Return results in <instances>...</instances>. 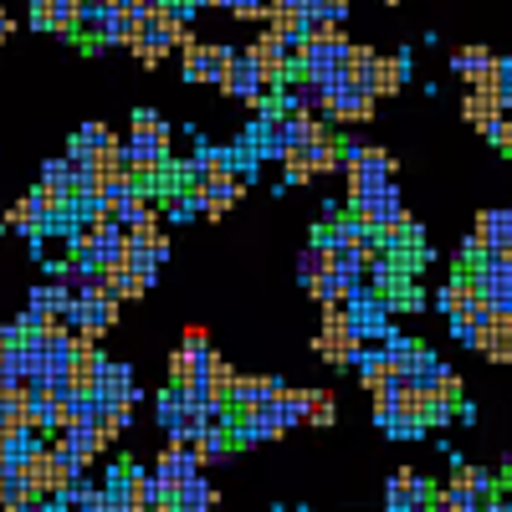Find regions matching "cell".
<instances>
[{"mask_svg":"<svg viewBox=\"0 0 512 512\" xmlns=\"http://www.w3.org/2000/svg\"><path fill=\"white\" fill-rule=\"evenodd\" d=\"M123 164L139 185H159L164 164H169V128L159 113H149V108L134 113V134L123 139Z\"/></svg>","mask_w":512,"mask_h":512,"instance_id":"6da1fadb","label":"cell"},{"mask_svg":"<svg viewBox=\"0 0 512 512\" xmlns=\"http://www.w3.org/2000/svg\"><path fill=\"white\" fill-rule=\"evenodd\" d=\"M507 492H512V456H507Z\"/></svg>","mask_w":512,"mask_h":512,"instance_id":"8d00e7d4","label":"cell"},{"mask_svg":"<svg viewBox=\"0 0 512 512\" xmlns=\"http://www.w3.org/2000/svg\"><path fill=\"white\" fill-rule=\"evenodd\" d=\"M277 390H287L282 379H267V374H236V390H231V415H251V410H267L277 400Z\"/></svg>","mask_w":512,"mask_h":512,"instance_id":"8fae6325","label":"cell"},{"mask_svg":"<svg viewBox=\"0 0 512 512\" xmlns=\"http://www.w3.org/2000/svg\"><path fill=\"white\" fill-rule=\"evenodd\" d=\"M149 477H154V487L169 497V492H180L185 482H195V477H200V466H195V461H190V456H185L175 441H169V451L154 461V472H149Z\"/></svg>","mask_w":512,"mask_h":512,"instance_id":"7c38bea8","label":"cell"},{"mask_svg":"<svg viewBox=\"0 0 512 512\" xmlns=\"http://www.w3.org/2000/svg\"><path fill=\"white\" fill-rule=\"evenodd\" d=\"M472 277H477V292L492 313H512V262L497 251H482L472 262Z\"/></svg>","mask_w":512,"mask_h":512,"instance_id":"5b68a950","label":"cell"},{"mask_svg":"<svg viewBox=\"0 0 512 512\" xmlns=\"http://www.w3.org/2000/svg\"><path fill=\"white\" fill-rule=\"evenodd\" d=\"M384 497H390V512H436V487L420 472H410V466H400V472L390 477Z\"/></svg>","mask_w":512,"mask_h":512,"instance_id":"ba28073f","label":"cell"},{"mask_svg":"<svg viewBox=\"0 0 512 512\" xmlns=\"http://www.w3.org/2000/svg\"><path fill=\"white\" fill-rule=\"evenodd\" d=\"M185 349H210V333H205L200 323H190V328H185Z\"/></svg>","mask_w":512,"mask_h":512,"instance_id":"d6a6232c","label":"cell"},{"mask_svg":"<svg viewBox=\"0 0 512 512\" xmlns=\"http://www.w3.org/2000/svg\"><path fill=\"white\" fill-rule=\"evenodd\" d=\"M226 11H231L236 21H256V16L272 11V0H226Z\"/></svg>","mask_w":512,"mask_h":512,"instance_id":"1f68e13d","label":"cell"},{"mask_svg":"<svg viewBox=\"0 0 512 512\" xmlns=\"http://www.w3.org/2000/svg\"><path fill=\"white\" fill-rule=\"evenodd\" d=\"M344 154V175H349V190H364V185H395V159L374 149V144H349L338 149Z\"/></svg>","mask_w":512,"mask_h":512,"instance_id":"277c9868","label":"cell"},{"mask_svg":"<svg viewBox=\"0 0 512 512\" xmlns=\"http://www.w3.org/2000/svg\"><path fill=\"white\" fill-rule=\"evenodd\" d=\"M210 359H216V349H185L180 344L175 354H169V384H200Z\"/></svg>","mask_w":512,"mask_h":512,"instance_id":"ac0fdd59","label":"cell"},{"mask_svg":"<svg viewBox=\"0 0 512 512\" xmlns=\"http://www.w3.org/2000/svg\"><path fill=\"white\" fill-rule=\"evenodd\" d=\"M108 11H134V0H103Z\"/></svg>","mask_w":512,"mask_h":512,"instance_id":"d590c367","label":"cell"},{"mask_svg":"<svg viewBox=\"0 0 512 512\" xmlns=\"http://www.w3.org/2000/svg\"><path fill=\"white\" fill-rule=\"evenodd\" d=\"M77 466H88V461H98L103 451H108V441H103V431L98 425H62V441H57Z\"/></svg>","mask_w":512,"mask_h":512,"instance_id":"2e32d148","label":"cell"},{"mask_svg":"<svg viewBox=\"0 0 512 512\" xmlns=\"http://www.w3.org/2000/svg\"><path fill=\"white\" fill-rule=\"evenodd\" d=\"M313 349L328 359V364H354L359 354H364V338H359V328L349 323V308L338 303V308H323V328H318V338H313Z\"/></svg>","mask_w":512,"mask_h":512,"instance_id":"7a4b0ae2","label":"cell"},{"mask_svg":"<svg viewBox=\"0 0 512 512\" xmlns=\"http://www.w3.org/2000/svg\"><path fill=\"white\" fill-rule=\"evenodd\" d=\"M333 415H338L333 390H308V420L303 425H333Z\"/></svg>","mask_w":512,"mask_h":512,"instance_id":"484cf974","label":"cell"},{"mask_svg":"<svg viewBox=\"0 0 512 512\" xmlns=\"http://www.w3.org/2000/svg\"><path fill=\"white\" fill-rule=\"evenodd\" d=\"M267 31L282 41V47H303V26H308V11H303V0H272V11H267Z\"/></svg>","mask_w":512,"mask_h":512,"instance_id":"9a60e30c","label":"cell"},{"mask_svg":"<svg viewBox=\"0 0 512 512\" xmlns=\"http://www.w3.org/2000/svg\"><path fill=\"white\" fill-rule=\"evenodd\" d=\"M477 349L492 364H512V323H507V313H492V323L477 333Z\"/></svg>","mask_w":512,"mask_h":512,"instance_id":"ffe728a7","label":"cell"},{"mask_svg":"<svg viewBox=\"0 0 512 512\" xmlns=\"http://www.w3.org/2000/svg\"><path fill=\"white\" fill-rule=\"evenodd\" d=\"M113 323H118V297H108V292H88V297H77V303L67 308V328L72 333L103 338Z\"/></svg>","mask_w":512,"mask_h":512,"instance_id":"8992f818","label":"cell"},{"mask_svg":"<svg viewBox=\"0 0 512 512\" xmlns=\"http://www.w3.org/2000/svg\"><path fill=\"white\" fill-rule=\"evenodd\" d=\"M221 93H231V98H241V103H251V108L267 98L262 72H256V62H251L246 52H231V62H226V72H221Z\"/></svg>","mask_w":512,"mask_h":512,"instance_id":"30bf717a","label":"cell"},{"mask_svg":"<svg viewBox=\"0 0 512 512\" xmlns=\"http://www.w3.org/2000/svg\"><path fill=\"white\" fill-rule=\"evenodd\" d=\"M180 52H185V77L190 82H216V88H221V72L231 62V47H200V41H190V47H180Z\"/></svg>","mask_w":512,"mask_h":512,"instance_id":"4fadbf2b","label":"cell"},{"mask_svg":"<svg viewBox=\"0 0 512 512\" xmlns=\"http://www.w3.org/2000/svg\"><path fill=\"white\" fill-rule=\"evenodd\" d=\"M303 11H308V16H323V21H338V26H344V16H349V0H303Z\"/></svg>","mask_w":512,"mask_h":512,"instance_id":"f546056e","label":"cell"},{"mask_svg":"<svg viewBox=\"0 0 512 512\" xmlns=\"http://www.w3.org/2000/svg\"><path fill=\"white\" fill-rule=\"evenodd\" d=\"M246 57L256 62V72H262V88H267V93H282V82H287V77L297 72V67L287 62L282 41H277L272 31H267L262 41H251V47H246Z\"/></svg>","mask_w":512,"mask_h":512,"instance_id":"9c48e42d","label":"cell"},{"mask_svg":"<svg viewBox=\"0 0 512 512\" xmlns=\"http://www.w3.org/2000/svg\"><path fill=\"white\" fill-rule=\"evenodd\" d=\"M507 262H512V251H507Z\"/></svg>","mask_w":512,"mask_h":512,"instance_id":"f35d334b","label":"cell"},{"mask_svg":"<svg viewBox=\"0 0 512 512\" xmlns=\"http://www.w3.org/2000/svg\"><path fill=\"white\" fill-rule=\"evenodd\" d=\"M31 308H47V313H67L72 303H67L62 282H47V287H36V292H31Z\"/></svg>","mask_w":512,"mask_h":512,"instance_id":"83f0119b","label":"cell"},{"mask_svg":"<svg viewBox=\"0 0 512 512\" xmlns=\"http://www.w3.org/2000/svg\"><path fill=\"white\" fill-rule=\"evenodd\" d=\"M349 200H354V216H359V221H369L379 236L410 221V216H405V205H400V190H395V185H364V190H349Z\"/></svg>","mask_w":512,"mask_h":512,"instance_id":"3957f363","label":"cell"},{"mask_svg":"<svg viewBox=\"0 0 512 512\" xmlns=\"http://www.w3.org/2000/svg\"><path fill=\"white\" fill-rule=\"evenodd\" d=\"M482 303V292H477V277L472 272H456L446 287H441V308L456 318V313H466V308H477Z\"/></svg>","mask_w":512,"mask_h":512,"instance_id":"7402d4cb","label":"cell"},{"mask_svg":"<svg viewBox=\"0 0 512 512\" xmlns=\"http://www.w3.org/2000/svg\"><path fill=\"white\" fill-rule=\"evenodd\" d=\"M374 103H379V98H374L369 88H359V82L344 77V82H338V88L323 98V118H328V123H369V118H374Z\"/></svg>","mask_w":512,"mask_h":512,"instance_id":"52a82bcc","label":"cell"},{"mask_svg":"<svg viewBox=\"0 0 512 512\" xmlns=\"http://www.w3.org/2000/svg\"><path fill=\"white\" fill-rule=\"evenodd\" d=\"M502 154H512V103H502V113H497V123H492V134H487Z\"/></svg>","mask_w":512,"mask_h":512,"instance_id":"4dcf8cb0","label":"cell"},{"mask_svg":"<svg viewBox=\"0 0 512 512\" xmlns=\"http://www.w3.org/2000/svg\"><path fill=\"white\" fill-rule=\"evenodd\" d=\"M272 420L282 425H303L308 420V390H277V400H272Z\"/></svg>","mask_w":512,"mask_h":512,"instance_id":"cb8c5ba5","label":"cell"},{"mask_svg":"<svg viewBox=\"0 0 512 512\" xmlns=\"http://www.w3.org/2000/svg\"><path fill=\"white\" fill-rule=\"evenodd\" d=\"M108 144H113V128H108V123H88V128L72 139L77 154H93V149H108Z\"/></svg>","mask_w":512,"mask_h":512,"instance_id":"4316f807","label":"cell"},{"mask_svg":"<svg viewBox=\"0 0 512 512\" xmlns=\"http://www.w3.org/2000/svg\"><path fill=\"white\" fill-rule=\"evenodd\" d=\"M405 77H410V57H374V77H369V93L374 98H390L405 88Z\"/></svg>","mask_w":512,"mask_h":512,"instance_id":"d6986e66","label":"cell"},{"mask_svg":"<svg viewBox=\"0 0 512 512\" xmlns=\"http://www.w3.org/2000/svg\"><path fill=\"white\" fill-rule=\"evenodd\" d=\"M497 113H502V103H497L492 93H477V88H472V93L461 98V118L472 123L477 134H492V123H497Z\"/></svg>","mask_w":512,"mask_h":512,"instance_id":"603a6c76","label":"cell"},{"mask_svg":"<svg viewBox=\"0 0 512 512\" xmlns=\"http://www.w3.org/2000/svg\"><path fill=\"white\" fill-rule=\"evenodd\" d=\"M487 512H512V492H492L487 497Z\"/></svg>","mask_w":512,"mask_h":512,"instance_id":"836d02e7","label":"cell"},{"mask_svg":"<svg viewBox=\"0 0 512 512\" xmlns=\"http://www.w3.org/2000/svg\"><path fill=\"white\" fill-rule=\"evenodd\" d=\"M323 272H328V251H318V246L303 251V262H297V277H303V287H313Z\"/></svg>","mask_w":512,"mask_h":512,"instance_id":"f1b7e54d","label":"cell"},{"mask_svg":"<svg viewBox=\"0 0 512 512\" xmlns=\"http://www.w3.org/2000/svg\"><path fill=\"white\" fill-rule=\"evenodd\" d=\"M390 6H400V0H390Z\"/></svg>","mask_w":512,"mask_h":512,"instance_id":"74e56055","label":"cell"},{"mask_svg":"<svg viewBox=\"0 0 512 512\" xmlns=\"http://www.w3.org/2000/svg\"><path fill=\"white\" fill-rule=\"evenodd\" d=\"M77 16H82V0H31V21L41 31L77 36Z\"/></svg>","mask_w":512,"mask_h":512,"instance_id":"5bb4252c","label":"cell"},{"mask_svg":"<svg viewBox=\"0 0 512 512\" xmlns=\"http://www.w3.org/2000/svg\"><path fill=\"white\" fill-rule=\"evenodd\" d=\"M6 226L36 241V231L47 226V205H41V195H36V190H31V195H21V200L11 205V216H6Z\"/></svg>","mask_w":512,"mask_h":512,"instance_id":"44dd1931","label":"cell"},{"mask_svg":"<svg viewBox=\"0 0 512 512\" xmlns=\"http://www.w3.org/2000/svg\"><path fill=\"white\" fill-rule=\"evenodd\" d=\"M277 159H282V169H287L292 185H308V180H313V144H308V139H297V144L282 149Z\"/></svg>","mask_w":512,"mask_h":512,"instance_id":"d4e9b609","label":"cell"},{"mask_svg":"<svg viewBox=\"0 0 512 512\" xmlns=\"http://www.w3.org/2000/svg\"><path fill=\"white\" fill-rule=\"evenodd\" d=\"M472 241H477L482 251H497V256H507V251H512V210H487V216H477V231H472Z\"/></svg>","mask_w":512,"mask_h":512,"instance_id":"e0dca14e","label":"cell"},{"mask_svg":"<svg viewBox=\"0 0 512 512\" xmlns=\"http://www.w3.org/2000/svg\"><path fill=\"white\" fill-rule=\"evenodd\" d=\"M11 31H16V21H11L6 11H0V41H11Z\"/></svg>","mask_w":512,"mask_h":512,"instance_id":"e575fe53","label":"cell"}]
</instances>
